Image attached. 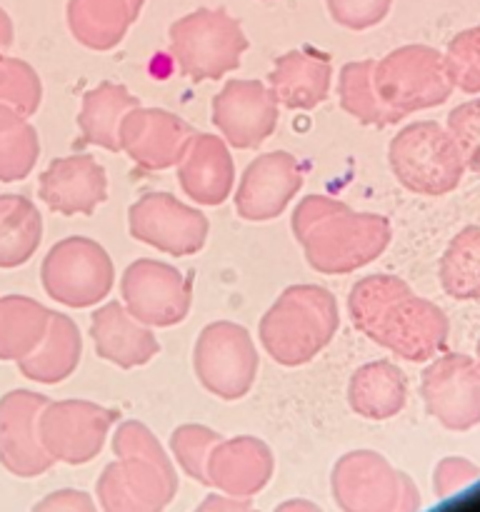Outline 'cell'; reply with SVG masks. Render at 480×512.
Here are the masks:
<instances>
[{"label":"cell","mask_w":480,"mask_h":512,"mask_svg":"<svg viewBox=\"0 0 480 512\" xmlns=\"http://www.w3.org/2000/svg\"><path fill=\"white\" fill-rule=\"evenodd\" d=\"M348 315L355 330L408 363H428L448 345V315L390 273L365 275L350 288Z\"/></svg>","instance_id":"obj_1"},{"label":"cell","mask_w":480,"mask_h":512,"mask_svg":"<svg viewBox=\"0 0 480 512\" xmlns=\"http://www.w3.org/2000/svg\"><path fill=\"white\" fill-rule=\"evenodd\" d=\"M293 235L320 275H348L385 253L393 228L385 215L355 213L328 195H308L293 213Z\"/></svg>","instance_id":"obj_2"},{"label":"cell","mask_w":480,"mask_h":512,"mask_svg":"<svg viewBox=\"0 0 480 512\" xmlns=\"http://www.w3.org/2000/svg\"><path fill=\"white\" fill-rule=\"evenodd\" d=\"M340 328L338 300L313 283L290 285L258 323L260 345L283 368H300L318 358Z\"/></svg>","instance_id":"obj_3"},{"label":"cell","mask_w":480,"mask_h":512,"mask_svg":"<svg viewBox=\"0 0 480 512\" xmlns=\"http://www.w3.org/2000/svg\"><path fill=\"white\" fill-rule=\"evenodd\" d=\"M388 163L405 190L443 198L463 183L465 165L448 130L435 120L410 123L390 140Z\"/></svg>","instance_id":"obj_4"},{"label":"cell","mask_w":480,"mask_h":512,"mask_svg":"<svg viewBox=\"0 0 480 512\" xmlns=\"http://www.w3.org/2000/svg\"><path fill=\"white\" fill-rule=\"evenodd\" d=\"M170 55L190 80H220L240 68L248 38L228 10L200 8L170 25Z\"/></svg>","instance_id":"obj_5"},{"label":"cell","mask_w":480,"mask_h":512,"mask_svg":"<svg viewBox=\"0 0 480 512\" xmlns=\"http://www.w3.org/2000/svg\"><path fill=\"white\" fill-rule=\"evenodd\" d=\"M373 85L380 100L398 115L438 108L453 95L443 53L423 43H408L375 60Z\"/></svg>","instance_id":"obj_6"},{"label":"cell","mask_w":480,"mask_h":512,"mask_svg":"<svg viewBox=\"0 0 480 512\" xmlns=\"http://www.w3.org/2000/svg\"><path fill=\"white\" fill-rule=\"evenodd\" d=\"M40 283L45 295L65 308H93L113 290V258L98 240L70 235L48 250L40 268Z\"/></svg>","instance_id":"obj_7"},{"label":"cell","mask_w":480,"mask_h":512,"mask_svg":"<svg viewBox=\"0 0 480 512\" xmlns=\"http://www.w3.org/2000/svg\"><path fill=\"white\" fill-rule=\"evenodd\" d=\"M333 498L343 512H418L413 480L375 450H353L333 468Z\"/></svg>","instance_id":"obj_8"},{"label":"cell","mask_w":480,"mask_h":512,"mask_svg":"<svg viewBox=\"0 0 480 512\" xmlns=\"http://www.w3.org/2000/svg\"><path fill=\"white\" fill-rule=\"evenodd\" d=\"M260 358L255 340L233 320H215L200 330L193 348L198 383L220 400L245 398L258 378Z\"/></svg>","instance_id":"obj_9"},{"label":"cell","mask_w":480,"mask_h":512,"mask_svg":"<svg viewBox=\"0 0 480 512\" xmlns=\"http://www.w3.org/2000/svg\"><path fill=\"white\" fill-rule=\"evenodd\" d=\"M118 413L93 400H50L38 418V435L55 463L83 465L98 458Z\"/></svg>","instance_id":"obj_10"},{"label":"cell","mask_w":480,"mask_h":512,"mask_svg":"<svg viewBox=\"0 0 480 512\" xmlns=\"http://www.w3.org/2000/svg\"><path fill=\"white\" fill-rule=\"evenodd\" d=\"M423 405L435 423L453 433L480 425V365L473 355L445 353L433 358L420 378Z\"/></svg>","instance_id":"obj_11"},{"label":"cell","mask_w":480,"mask_h":512,"mask_svg":"<svg viewBox=\"0 0 480 512\" xmlns=\"http://www.w3.org/2000/svg\"><path fill=\"white\" fill-rule=\"evenodd\" d=\"M120 300L150 328H173L190 313L193 290L178 268L153 258H140L120 278Z\"/></svg>","instance_id":"obj_12"},{"label":"cell","mask_w":480,"mask_h":512,"mask_svg":"<svg viewBox=\"0 0 480 512\" xmlns=\"http://www.w3.org/2000/svg\"><path fill=\"white\" fill-rule=\"evenodd\" d=\"M128 230L160 253L188 258L205 248L210 223L198 208L180 203L175 195L148 193L130 205Z\"/></svg>","instance_id":"obj_13"},{"label":"cell","mask_w":480,"mask_h":512,"mask_svg":"<svg viewBox=\"0 0 480 512\" xmlns=\"http://www.w3.org/2000/svg\"><path fill=\"white\" fill-rule=\"evenodd\" d=\"M178 490L173 463L125 455L110 463L98 480L103 512H163Z\"/></svg>","instance_id":"obj_14"},{"label":"cell","mask_w":480,"mask_h":512,"mask_svg":"<svg viewBox=\"0 0 480 512\" xmlns=\"http://www.w3.org/2000/svg\"><path fill=\"white\" fill-rule=\"evenodd\" d=\"M280 105L260 80L233 78L213 98V125L220 138L240 150L263 145L278 128Z\"/></svg>","instance_id":"obj_15"},{"label":"cell","mask_w":480,"mask_h":512,"mask_svg":"<svg viewBox=\"0 0 480 512\" xmlns=\"http://www.w3.org/2000/svg\"><path fill=\"white\" fill-rule=\"evenodd\" d=\"M193 138L195 130L183 118L160 108L138 105L120 125V150L140 170L178 168Z\"/></svg>","instance_id":"obj_16"},{"label":"cell","mask_w":480,"mask_h":512,"mask_svg":"<svg viewBox=\"0 0 480 512\" xmlns=\"http://www.w3.org/2000/svg\"><path fill=\"white\" fill-rule=\"evenodd\" d=\"M303 183V168L288 150L258 155L240 175V185L235 190V210L240 218L250 223L275 220L285 213Z\"/></svg>","instance_id":"obj_17"},{"label":"cell","mask_w":480,"mask_h":512,"mask_svg":"<svg viewBox=\"0 0 480 512\" xmlns=\"http://www.w3.org/2000/svg\"><path fill=\"white\" fill-rule=\"evenodd\" d=\"M48 395L10 390L0 398V465L18 478H35L53 468L38 435V418Z\"/></svg>","instance_id":"obj_18"},{"label":"cell","mask_w":480,"mask_h":512,"mask_svg":"<svg viewBox=\"0 0 480 512\" xmlns=\"http://www.w3.org/2000/svg\"><path fill=\"white\" fill-rule=\"evenodd\" d=\"M38 195L53 213L65 218L73 215L88 218L108 198V175L93 155L75 153L53 160L43 170Z\"/></svg>","instance_id":"obj_19"},{"label":"cell","mask_w":480,"mask_h":512,"mask_svg":"<svg viewBox=\"0 0 480 512\" xmlns=\"http://www.w3.org/2000/svg\"><path fill=\"white\" fill-rule=\"evenodd\" d=\"M90 338L98 358L123 370L148 365L160 353L153 328L140 323L123 303H105L90 315Z\"/></svg>","instance_id":"obj_20"},{"label":"cell","mask_w":480,"mask_h":512,"mask_svg":"<svg viewBox=\"0 0 480 512\" xmlns=\"http://www.w3.org/2000/svg\"><path fill=\"white\" fill-rule=\"evenodd\" d=\"M178 183L193 203L223 205L235 185V163L220 135L195 133L188 153L178 163Z\"/></svg>","instance_id":"obj_21"},{"label":"cell","mask_w":480,"mask_h":512,"mask_svg":"<svg viewBox=\"0 0 480 512\" xmlns=\"http://www.w3.org/2000/svg\"><path fill=\"white\" fill-rule=\"evenodd\" d=\"M273 453L253 435L220 440L208 458V485L230 498H250L268 485Z\"/></svg>","instance_id":"obj_22"},{"label":"cell","mask_w":480,"mask_h":512,"mask_svg":"<svg viewBox=\"0 0 480 512\" xmlns=\"http://www.w3.org/2000/svg\"><path fill=\"white\" fill-rule=\"evenodd\" d=\"M333 65L318 50H290L275 60L268 75V88L278 105L288 110H313L328 98Z\"/></svg>","instance_id":"obj_23"},{"label":"cell","mask_w":480,"mask_h":512,"mask_svg":"<svg viewBox=\"0 0 480 512\" xmlns=\"http://www.w3.org/2000/svg\"><path fill=\"white\" fill-rule=\"evenodd\" d=\"M348 403L365 420H390L408 405V378L390 360L360 365L348 383Z\"/></svg>","instance_id":"obj_24"},{"label":"cell","mask_w":480,"mask_h":512,"mask_svg":"<svg viewBox=\"0 0 480 512\" xmlns=\"http://www.w3.org/2000/svg\"><path fill=\"white\" fill-rule=\"evenodd\" d=\"M80 358H83L80 328L70 315L53 310L43 343L28 358L18 360V370L23 378L33 380V383L58 385L78 370Z\"/></svg>","instance_id":"obj_25"},{"label":"cell","mask_w":480,"mask_h":512,"mask_svg":"<svg viewBox=\"0 0 480 512\" xmlns=\"http://www.w3.org/2000/svg\"><path fill=\"white\" fill-rule=\"evenodd\" d=\"M138 105L140 100L120 83L103 80L90 88L80 105L78 145H98L110 153H120V125L125 115Z\"/></svg>","instance_id":"obj_26"},{"label":"cell","mask_w":480,"mask_h":512,"mask_svg":"<svg viewBox=\"0 0 480 512\" xmlns=\"http://www.w3.org/2000/svg\"><path fill=\"white\" fill-rule=\"evenodd\" d=\"M68 28L90 50H113L138 20L128 0H68Z\"/></svg>","instance_id":"obj_27"},{"label":"cell","mask_w":480,"mask_h":512,"mask_svg":"<svg viewBox=\"0 0 480 512\" xmlns=\"http://www.w3.org/2000/svg\"><path fill=\"white\" fill-rule=\"evenodd\" d=\"M53 310L25 295H0V360L28 358L48 333Z\"/></svg>","instance_id":"obj_28"},{"label":"cell","mask_w":480,"mask_h":512,"mask_svg":"<svg viewBox=\"0 0 480 512\" xmlns=\"http://www.w3.org/2000/svg\"><path fill=\"white\" fill-rule=\"evenodd\" d=\"M43 243V215L38 205L18 193L0 195V270L28 263Z\"/></svg>","instance_id":"obj_29"},{"label":"cell","mask_w":480,"mask_h":512,"mask_svg":"<svg viewBox=\"0 0 480 512\" xmlns=\"http://www.w3.org/2000/svg\"><path fill=\"white\" fill-rule=\"evenodd\" d=\"M440 288L460 303L480 300V225H465L445 248L438 268Z\"/></svg>","instance_id":"obj_30"},{"label":"cell","mask_w":480,"mask_h":512,"mask_svg":"<svg viewBox=\"0 0 480 512\" xmlns=\"http://www.w3.org/2000/svg\"><path fill=\"white\" fill-rule=\"evenodd\" d=\"M373 58L353 60L340 68L338 80V95H340V108L348 115H353L358 123L373 125V128H388L403 120L395 110L380 100L378 90L373 85Z\"/></svg>","instance_id":"obj_31"},{"label":"cell","mask_w":480,"mask_h":512,"mask_svg":"<svg viewBox=\"0 0 480 512\" xmlns=\"http://www.w3.org/2000/svg\"><path fill=\"white\" fill-rule=\"evenodd\" d=\"M40 158L35 125L18 110L0 105V183H18L33 173Z\"/></svg>","instance_id":"obj_32"},{"label":"cell","mask_w":480,"mask_h":512,"mask_svg":"<svg viewBox=\"0 0 480 512\" xmlns=\"http://www.w3.org/2000/svg\"><path fill=\"white\" fill-rule=\"evenodd\" d=\"M43 103V83L25 60L0 53V105L18 110L23 118L38 113Z\"/></svg>","instance_id":"obj_33"},{"label":"cell","mask_w":480,"mask_h":512,"mask_svg":"<svg viewBox=\"0 0 480 512\" xmlns=\"http://www.w3.org/2000/svg\"><path fill=\"white\" fill-rule=\"evenodd\" d=\"M220 440L223 438L205 425H180L170 435V453L188 478L208 485V458Z\"/></svg>","instance_id":"obj_34"},{"label":"cell","mask_w":480,"mask_h":512,"mask_svg":"<svg viewBox=\"0 0 480 512\" xmlns=\"http://www.w3.org/2000/svg\"><path fill=\"white\" fill-rule=\"evenodd\" d=\"M443 65L453 88L463 93H480V45L475 28H465L455 35L443 53Z\"/></svg>","instance_id":"obj_35"},{"label":"cell","mask_w":480,"mask_h":512,"mask_svg":"<svg viewBox=\"0 0 480 512\" xmlns=\"http://www.w3.org/2000/svg\"><path fill=\"white\" fill-rule=\"evenodd\" d=\"M445 130L453 138L465 170L480 173V98L460 103L458 108L450 110Z\"/></svg>","instance_id":"obj_36"},{"label":"cell","mask_w":480,"mask_h":512,"mask_svg":"<svg viewBox=\"0 0 480 512\" xmlns=\"http://www.w3.org/2000/svg\"><path fill=\"white\" fill-rule=\"evenodd\" d=\"M325 5L340 28L368 30L388 18L393 0H325Z\"/></svg>","instance_id":"obj_37"},{"label":"cell","mask_w":480,"mask_h":512,"mask_svg":"<svg viewBox=\"0 0 480 512\" xmlns=\"http://www.w3.org/2000/svg\"><path fill=\"white\" fill-rule=\"evenodd\" d=\"M113 450L118 458L138 455V458L155 460V463H170V458L165 455L163 445L158 443L153 430L148 425L138 423V420H125V423H120V428L113 435Z\"/></svg>","instance_id":"obj_38"},{"label":"cell","mask_w":480,"mask_h":512,"mask_svg":"<svg viewBox=\"0 0 480 512\" xmlns=\"http://www.w3.org/2000/svg\"><path fill=\"white\" fill-rule=\"evenodd\" d=\"M480 478V468L465 458H445L435 468L433 485L438 498H450L453 493L463 490L465 485L475 483Z\"/></svg>","instance_id":"obj_39"},{"label":"cell","mask_w":480,"mask_h":512,"mask_svg":"<svg viewBox=\"0 0 480 512\" xmlns=\"http://www.w3.org/2000/svg\"><path fill=\"white\" fill-rule=\"evenodd\" d=\"M33 512H98L90 495L80 493V490H58L50 493L48 498L40 500Z\"/></svg>","instance_id":"obj_40"},{"label":"cell","mask_w":480,"mask_h":512,"mask_svg":"<svg viewBox=\"0 0 480 512\" xmlns=\"http://www.w3.org/2000/svg\"><path fill=\"white\" fill-rule=\"evenodd\" d=\"M195 512H255L243 498H223V495H210Z\"/></svg>","instance_id":"obj_41"},{"label":"cell","mask_w":480,"mask_h":512,"mask_svg":"<svg viewBox=\"0 0 480 512\" xmlns=\"http://www.w3.org/2000/svg\"><path fill=\"white\" fill-rule=\"evenodd\" d=\"M13 40H15L13 20H10V15L0 8V53H5V50L10 48V45H13Z\"/></svg>","instance_id":"obj_42"},{"label":"cell","mask_w":480,"mask_h":512,"mask_svg":"<svg viewBox=\"0 0 480 512\" xmlns=\"http://www.w3.org/2000/svg\"><path fill=\"white\" fill-rule=\"evenodd\" d=\"M275 512H320L315 508L313 503H308V500H288V503L280 505Z\"/></svg>","instance_id":"obj_43"},{"label":"cell","mask_w":480,"mask_h":512,"mask_svg":"<svg viewBox=\"0 0 480 512\" xmlns=\"http://www.w3.org/2000/svg\"><path fill=\"white\" fill-rule=\"evenodd\" d=\"M128 3H130V8H133V13L140 15V10H143L145 0H128Z\"/></svg>","instance_id":"obj_44"},{"label":"cell","mask_w":480,"mask_h":512,"mask_svg":"<svg viewBox=\"0 0 480 512\" xmlns=\"http://www.w3.org/2000/svg\"><path fill=\"white\" fill-rule=\"evenodd\" d=\"M475 360H478V365H480V340H478V345H475Z\"/></svg>","instance_id":"obj_45"},{"label":"cell","mask_w":480,"mask_h":512,"mask_svg":"<svg viewBox=\"0 0 480 512\" xmlns=\"http://www.w3.org/2000/svg\"><path fill=\"white\" fill-rule=\"evenodd\" d=\"M475 35H478V45H480V23L475 25Z\"/></svg>","instance_id":"obj_46"}]
</instances>
